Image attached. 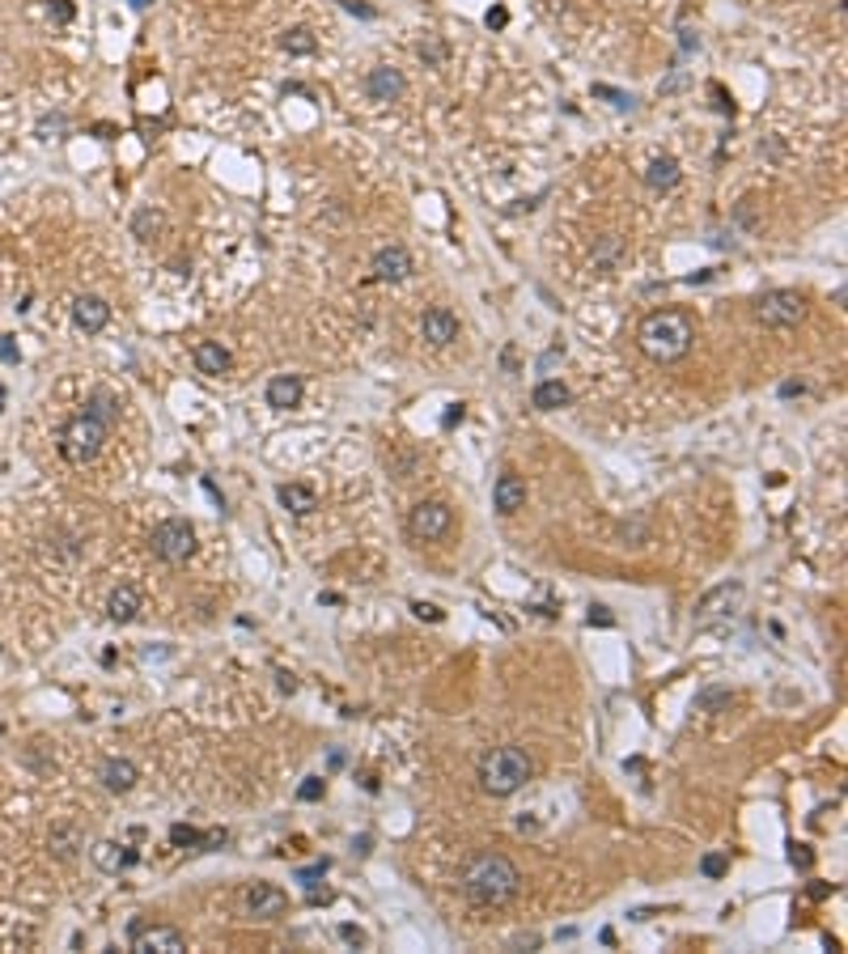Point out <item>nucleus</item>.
<instances>
[{
  "label": "nucleus",
  "mask_w": 848,
  "mask_h": 954,
  "mask_svg": "<svg viewBox=\"0 0 848 954\" xmlns=\"http://www.w3.org/2000/svg\"><path fill=\"white\" fill-rule=\"evenodd\" d=\"M454 530V510L445 501H420L407 513V534L420 539V543H433V539H445Z\"/></svg>",
  "instance_id": "obj_7"
},
{
  "label": "nucleus",
  "mask_w": 848,
  "mask_h": 954,
  "mask_svg": "<svg viewBox=\"0 0 848 954\" xmlns=\"http://www.w3.org/2000/svg\"><path fill=\"white\" fill-rule=\"evenodd\" d=\"M127 4H132V9H149L153 0H127Z\"/></svg>",
  "instance_id": "obj_44"
},
{
  "label": "nucleus",
  "mask_w": 848,
  "mask_h": 954,
  "mask_svg": "<svg viewBox=\"0 0 848 954\" xmlns=\"http://www.w3.org/2000/svg\"><path fill=\"white\" fill-rule=\"evenodd\" d=\"M106 433H110V424H102L98 416H89V412H77V416L60 428V454H64V462H72V467L94 462L102 454Z\"/></svg>",
  "instance_id": "obj_4"
},
{
  "label": "nucleus",
  "mask_w": 848,
  "mask_h": 954,
  "mask_svg": "<svg viewBox=\"0 0 848 954\" xmlns=\"http://www.w3.org/2000/svg\"><path fill=\"white\" fill-rule=\"evenodd\" d=\"M225 840H230V831H225V828H212V831H204V836H200V848H204V852H212V848H221Z\"/></svg>",
  "instance_id": "obj_34"
},
{
  "label": "nucleus",
  "mask_w": 848,
  "mask_h": 954,
  "mask_svg": "<svg viewBox=\"0 0 848 954\" xmlns=\"http://www.w3.org/2000/svg\"><path fill=\"white\" fill-rule=\"evenodd\" d=\"M730 705H734V691H725V688H705L696 696L700 713H717V708H730Z\"/></svg>",
  "instance_id": "obj_25"
},
{
  "label": "nucleus",
  "mask_w": 848,
  "mask_h": 954,
  "mask_svg": "<svg viewBox=\"0 0 848 954\" xmlns=\"http://www.w3.org/2000/svg\"><path fill=\"white\" fill-rule=\"evenodd\" d=\"M789 861H794L797 869H811L814 866V852L806 844H794V852H789Z\"/></svg>",
  "instance_id": "obj_36"
},
{
  "label": "nucleus",
  "mask_w": 848,
  "mask_h": 954,
  "mask_svg": "<svg viewBox=\"0 0 848 954\" xmlns=\"http://www.w3.org/2000/svg\"><path fill=\"white\" fill-rule=\"evenodd\" d=\"M493 505H496V513L513 518V513L526 505V479L518 476V471H505V476L496 479V488H493Z\"/></svg>",
  "instance_id": "obj_14"
},
{
  "label": "nucleus",
  "mask_w": 848,
  "mask_h": 954,
  "mask_svg": "<svg viewBox=\"0 0 848 954\" xmlns=\"http://www.w3.org/2000/svg\"><path fill=\"white\" fill-rule=\"evenodd\" d=\"M530 777H534V760L522 746H496L479 763V785H484V794H493V797L518 794Z\"/></svg>",
  "instance_id": "obj_3"
},
{
  "label": "nucleus",
  "mask_w": 848,
  "mask_h": 954,
  "mask_svg": "<svg viewBox=\"0 0 848 954\" xmlns=\"http://www.w3.org/2000/svg\"><path fill=\"white\" fill-rule=\"evenodd\" d=\"M339 937H344L348 946H365V934H361L356 925H339Z\"/></svg>",
  "instance_id": "obj_40"
},
{
  "label": "nucleus",
  "mask_w": 848,
  "mask_h": 954,
  "mask_svg": "<svg viewBox=\"0 0 848 954\" xmlns=\"http://www.w3.org/2000/svg\"><path fill=\"white\" fill-rule=\"evenodd\" d=\"M327 866H331V861H327V857H322V861H314V866L298 869V883H301V886H318V878H322V874H327Z\"/></svg>",
  "instance_id": "obj_32"
},
{
  "label": "nucleus",
  "mask_w": 848,
  "mask_h": 954,
  "mask_svg": "<svg viewBox=\"0 0 848 954\" xmlns=\"http://www.w3.org/2000/svg\"><path fill=\"white\" fill-rule=\"evenodd\" d=\"M530 404L539 407V412H556V407H568V404H573V390H568L565 382L548 378V382H539V387H534Z\"/></svg>",
  "instance_id": "obj_21"
},
{
  "label": "nucleus",
  "mask_w": 848,
  "mask_h": 954,
  "mask_svg": "<svg viewBox=\"0 0 848 954\" xmlns=\"http://www.w3.org/2000/svg\"><path fill=\"white\" fill-rule=\"evenodd\" d=\"M459 886L476 908H505L522 891V874L505 852H479L459 874Z\"/></svg>",
  "instance_id": "obj_1"
},
{
  "label": "nucleus",
  "mask_w": 848,
  "mask_h": 954,
  "mask_svg": "<svg viewBox=\"0 0 848 954\" xmlns=\"http://www.w3.org/2000/svg\"><path fill=\"white\" fill-rule=\"evenodd\" d=\"M136 861H141L136 848H124V844H115V840H98V844H94V866L102 869V874H124V869H132Z\"/></svg>",
  "instance_id": "obj_15"
},
{
  "label": "nucleus",
  "mask_w": 848,
  "mask_h": 954,
  "mask_svg": "<svg viewBox=\"0 0 848 954\" xmlns=\"http://www.w3.org/2000/svg\"><path fill=\"white\" fill-rule=\"evenodd\" d=\"M700 874L705 878H725L730 874V852H705L700 857Z\"/></svg>",
  "instance_id": "obj_28"
},
{
  "label": "nucleus",
  "mask_w": 848,
  "mask_h": 954,
  "mask_svg": "<svg viewBox=\"0 0 848 954\" xmlns=\"http://www.w3.org/2000/svg\"><path fill=\"white\" fill-rule=\"evenodd\" d=\"M233 356L230 348H221L216 339H204V344H195V370L204 373V378H221V373H230Z\"/></svg>",
  "instance_id": "obj_17"
},
{
  "label": "nucleus",
  "mask_w": 848,
  "mask_h": 954,
  "mask_svg": "<svg viewBox=\"0 0 848 954\" xmlns=\"http://www.w3.org/2000/svg\"><path fill=\"white\" fill-rule=\"evenodd\" d=\"M18 339L13 336H0V361H4V365H18Z\"/></svg>",
  "instance_id": "obj_35"
},
{
  "label": "nucleus",
  "mask_w": 848,
  "mask_h": 954,
  "mask_svg": "<svg viewBox=\"0 0 848 954\" xmlns=\"http://www.w3.org/2000/svg\"><path fill=\"white\" fill-rule=\"evenodd\" d=\"M404 72L399 69H387V64H378V69H370V77H365V94H370L373 102H395V98H404Z\"/></svg>",
  "instance_id": "obj_13"
},
{
  "label": "nucleus",
  "mask_w": 848,
  "mask_h": 954,
  "mask_svg": "<svg viewBox=\"0 0 848 954\" xmlns=\"http://www.w3.org/2000/svg\"><path fill=\"white\" fill-rule=\"evenodd\" d=\"M72 322H77V331L98 336L106 322H110V306H106L102 298H94V293H81V298L72 301Z\"/></svg>",
  "instance_id": "obj_11"
},
{
  "label": "nucleus",
  "mask_w": 848,
  "mask_h": 954,
  "mask_svg": "<svg viewBox=\"0 0 848 954\" xmlns=\"http://www.w3.org/2000/svg\"><path fill=\"white\" fill-rule=\"evenodd\" d=\"M153 556L166 560V565H187L195 556V530L187 518H166L158 530H153Z\"/></svg>",
  "instance_id": "obj_6"
},
{
  "label": "nucleus",
  "mask_w": 848,
  "mask_h": 954,
  "mask_svg": "<svg viewBox=\"0 0 848 954\" xmlns=\"http://www.w3.org/2000/svg\"><path fill=\"white\" fill-rule=\"evenodd\" d=\"M459 420H462V404H454V407H450V412L442 416V424H445V428H454Z\"/></svg>",
  "instance_id": "obj_43"
},
{
  "label": "nucleus",
  "mask_w": 848,
  "mask_h": 954,
  "mask_svg": "<svg viewBox=\"0 0 848 954\" xmlns=\"http://www.w3.org/2000/svg\"><path fill=\"white\" fill-rule=\"evenodd\" d=\"M636 344L640 353L657 361V365H671V361H683L696 344V322L683 310H654V314L640 318L636 327Z\"/></svg>",
  "instance_id": "obj_2"
},
{
  "label": "nucleus",
  "mask_w": 848,
  "mask_h": 954,
  "mask_svg": "<svg viewBox=\"0 0 848 954\" xmlns=\"http://www.w3.org/2000/svg\"><path fill=\"white\" fill-rule=\"evenodd\" d=\"M322 794H327V780H322V777H306V780H301V789H298L301 802H318Z\"/></svg>",
  "instance_id": "obj_30"
},
{
  "label": "nucleus",
  "mask_w": 848,
  "mask_h": 954,
  "mask_svg": "<svg viewBox=\"0 0 848 954\" xmlns=\"http://www.w3.org/2000/svg\"><path fill=\"white\" fill-rule=\"evenodd\" d=\"M344 9H348V13H356V18H373L370 4H356V0H344Z\"/></svg>",
  "instance_id": "obj_42"
},
{
  "label": "nucleus",
  "mask_w": 848,
  "mask_h": 954,
  "mask_svg": "<svg viewBox=\"0 0 848 954\" xmlns=\"http://www.w3.org/2000/svg\"><path fill=\"white\" fill-rule=\"evenodd\" d=\"M247 912L255 920H281L289 912V895L272 883H250L247 886Z\"/></svg>",
  "instance_id": "obj_9"
},
{
  "label": "nucleus",
  "mask_w": 848,
  "mask_h": 954,
  "mask_svg": "<svg viewBox=\"0 0 848 954\" xmlns=\"http://www.w3.org/2000/svg\"><path fill=\"white\" fill-rule=\"evenodd\" d=\"M755 318H760L763 327H777V331L797 327L806 318V298L797 289H772V293H763L755 301Z\"/></svg>",
  "instance_id": "obj_5"
},
{
  "label": "nucleus",
  "mask_w": 848,
  "mask_h": 954,
  "mask_svg": "<svg viewBox=\"0 0 848 954\" xmlns=\"http://www.w3.org/2000/svg\"><path fill=\"white\" fill-rule=\"evenodd\" d=\"M281 505L289 513H298V518H306V513L318 510V493L310 488V484H281Z\"/></svg>",
  "instance_id": "obj_20"
},
{
  "label": "nucleus",
  "mask_w": 848,
  "mask_h": 954,
  "mask_svg": "<svg viewBox=\"0 0 848 954\" xmlns=\"http://www.w3.org/2000/svg\"><path fill=\"white\" fill-rule=\"evenodd\" d=\"M590 624H599V628H611L616 619L607 616V607H590Z\"/></svg>",
  "instance_id": "obj_41"
},
{
  "label": "nucleus",
  "mask_w": 848,
  "mask_h": 954,
  "mask_svg": "<svg viewBox=\"0 0 848 954\" xmlns=\"http://www.w3.org/2000/svg\"><path fill=\"white\" fill-rule=\"evenodd\" d=\"M420 336L433 344V348H445V344H454L459 339V318H454V310H445V306H433V310H424L420 318Z\"/></svg>",
  "instance_id": "obj_10"
},
{
  "label": "nucleus",
  "mask_w": 848,
  "mask_h": 954,
  "mask_svg": "<svg viewBox=\"0 0 848 954\" xmlns=\"http://www.w3.org/2000/svg\"><path fill=\"white\" fill-rule=\"evenodd\" d=\"M484 21H488V30H501V26L510 21V13H505V9L496 4V9H488V13H484Z\"/></svg>",
  "instance_id": "obj_39"
},
{
  "label": "nucleus",
  "mask_w": 848,
  "mask_h": 954,
  "mask_svg": "<svg viewBox=\"0 0 848 954\" xmlns=\"http://www.w3.org/2000/svg\"><path fill=\"white\" fill-rule=\"evenodd\" d=\"M645 183H649L654 192H674V187H679V161L674 158H654L649 161V170H645Z\"/></svg>",
  "instance_id": "obj_22"
},
{
  "label": "nucleus",
  "mask_w": 848,
  "mask_h": 954,
  "mask_svg": "<svg viewBox=\"0 0 848 954\" xmlns=\"http://www.w3.org/2000/svg\"><path fill=\"white\" fill-rule=\"evenodd\" d=\"M161 230V212H153V208H141L136 216H132V233L141 238V242H149L153 233Z\"/></svg>",
  "instance_id": "obj_27"
},
{
  "label": "nucleus",
  "mask_w": 848,
  "mask_h": 954,
  "mask_svg": "<svg viewBox=\"0 0 848 954\" xmlns=\"http://www.w3.org/2000/svg\"><path fill=\"white\" fill-rule=\"evenodd\" d=\"M314 47H318V43H314V35H310L306 26H293V30L284 35V52H289V55H310Z\"/></svg>",
  "instance_id": "obj_26"
},
{
  "label": "nucleus",
  "mask_w": 848,
  "mask_h": 954,
  "mask_svg": "<svg viewBox=\"0 0 848 954\" xmlns=\"http://www.w3.org/2000/svg\"><path fill=\"white\" fill-rule=\"evenodd\" d=\"M86 412H89V416H98L102 424H115V420H119V395H110L106 387H98L86 399Z\"/></svg>",
  "instance_id": "obj_23"
},
{
  "label": "nucleus",
  "mask_w": 848,
  "mask_h": 954,
  "mask_svg": "<svg viewBox=\"0 0 848 954\" xmlns=\"http://www.w3.org/2000/svg\"><path fill=\"white\" fill-rule=\"evenodd\" d=\"M86 844V836H81V828H55L52 831V848H55V857H77V848Z\"/></svg>",
  "instance_id": "obj_24"
},
{
  "label": "nucleus",
  "mask_w": 848,
  "mask_h": 954,
  "mask_svg": "<svg viewBox=\"0 0 848 954\" xmlns=\"http://www.w3.org/2000/svg\"><path fill=\"white\" fill-rule=\"evenodd\" d=\"M136 780H141V768L132 760H106L102 763V785L110 789V794H127V789H136Z\"/></svg>",
  "instance_id": "obj_19"
},
{
  "label": "nucleus",
  "mask_w": 848,
  "mask_h": 954,
  "mask_svg": "<svg viewBox=\"0 0 848 954\" xmlns=\"http://www.w3.org/2000/svg\"><path fill=\"white\" fill-rule=\"evenodd\" d=\"M412 611H416L420 619H428V624H442V611H437L433 602H412Z\"/></svg>",
  "instance_id": "obj_38"
},
{
  "label": "nucleus",
  "mask_w": 848,
  "mask_h": 954,
  "mask_svg": "<svg viewBox=\"0 0 848 954\" xmlns=\"http://www.w3.org/2000/svg\"><path fill=\"white\" fill-rule=\"evenodd\" d=\"M47 9H52V18L60 21V26H64V21H72V0H52Z\"/></svg>",
  "instance_id": "obj_37"
},
{
  "label": "nucleus",
  "mask_w": 848,
  "mask_h": 954,
  "mask_svg": "<svg viewBox=\"0 0 848 954\" xmlns=\"http://www.w3.org/2000/svg\"><path fill=\"white\" fill-rule=\"evenodd\" d=\"M412 276V255H407L404 247H382L378 255H373V281H387V284H399Z\"/></svg>",
  "instance_id": "obj_12"
},
{
  "label": "nucleus",
  "mask_w": 848,
  "mask_h": 954,
  "mask_svg": "<svg viewBox=\"0 0 848 954\" xmlns=\"http://www.w3.org/2000/svg\"><path fill=\"white\" fill-rule=\"evenodd\" d=\"M420 60H424V64H433V69H437V64H442V60H445V47H442V43H437V38H424V43H420Z\"/></svg>",
  "instance_id": "obj_31"
},
{
  "label": "nucleus",
  "mask_w": 848,
  "mask_h": 954,
  "mask_svg": "<svg viewBox=\"0 0 848 954\" xmlns=\"http://www.w3.org/2000/svg\"><path fill=\"white\" fill-rule=\"evenodd\" d=\"M301 395H306V382H301L298 373H276V378L267 382V407L289 412V407L301 404Z\"/></svg>",
  "instance_id": "obj_16"
},
{
  "label": "nucleus",
  "mask_w": 848,
  "mask_h": 954,
  "mask_svg": "<svg viewBox=\"0 0 848 954\" xmlns=\"http://www.w3.org/2000/svg\"><path fill=\"white\" fill-rule=\"evenodd\" d=\"M141 590L136 585H119L110 599H106V616L115 619V624H132V619L141 616Z\"/></svg>",
  "instance_id": "obj_18"
},
{
  "label": "nucleus",
  "mask_w": 848,
  "mask_h": 954,
  "mask_svg": "<svg viewBox=\"0 0 848 954\" xmlns=\"http://www.w3.org/2000/svg\"><path fill=\"white\" fill-rule=\"evenodd\" d=\"M132 950L136 954H183L187 950V937L175 925H144V920H132Z\"/></svg>",
  "instance_id": "obj_8"
},
{
  "label": "nucleus",
  "mask_w": 848,
  "mask_h": 954,
  "mask_svg": "<svg viewBox=\"0 0 848 954\" xmlns=\"http://www.w3.org/2000/svg\"><path fill=\"white\" fill-rule=\"evenodd\" d=\"M200 836H204V831L187 828V823H175V828H170V844L175 848H200Z\"/></svg>",
  "instance_id": "obj_29"
},
{
  "label": "nucleus",
  "mask_w": 848,
  "mask_h": 954,
  "mask_svg": "<svg viewBox=\"0 0 848 954\" xmlns=\"http://www.w3.org/2000/svg\"><path fill=\"white\" fill-rule=\"evenodd\" d=\"M594 98H607L611 106H632V98L624 89H611V86H594Z\"/></svg>",
  "instance_id": "obj_33"
}]
</instances>
